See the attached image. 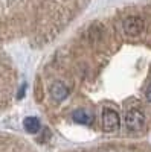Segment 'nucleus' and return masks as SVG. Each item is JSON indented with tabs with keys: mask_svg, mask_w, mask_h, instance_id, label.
<instances>
[{
	"mask_svg": "<svg viewBox=\"0 0 151 152\" xmlns=\"http://www.w3.org/2000/svg\"><path fill=\"white\" fill-rule=\"evenodd\" d=\"M23 126L29 134H35L40 131V120L37 117H26L23 120Z\"/></svg>",
	"mask_w": 151,
	"mask_h": 152,
	"instance_id": "obj_3",
	"label": "nucleus"
},
{
	"mask_svg": "<svg viewBox=\"0 0 151 152\" xmlns=\"http://www.w3.org/2000/svg\"><path fill=\"white\" fill-rule=\"evenodd\" d=\"M119 113L115 110H104L101 113V125H102V129L105 132H113L119 128Z\"/></svg>",
	"mask_w": 151,
	"mask_h": 152,
	"instance_id": "obj_2",
	"label": "nucleus"
},
{
	"mask_svg": "<svg viewBox=\"0 0 151 152\" xmlns=\"http://www.w3.org/2000/svg\"><path fill=\"white\" fill-rule=\"evenodd\" d=\"M50 100H69V116L122 108L151 114V5L96 18L63 44L41 78ZM119 113V111H118Z\"/></svg>",
	"mask_w": 151,
	"mask_h": 152,
	"instance_id": "obj_1",
	"label": "nucleus"
}]
</instances>
